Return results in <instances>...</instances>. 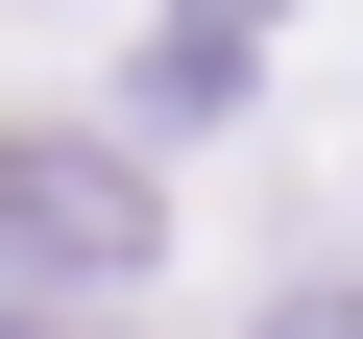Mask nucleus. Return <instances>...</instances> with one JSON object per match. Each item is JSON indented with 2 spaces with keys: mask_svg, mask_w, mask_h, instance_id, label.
<instances>
[{
  "mask_svg": "<svg viewBox=\"0 0 363 339\" xmlns=\"http://www.w3.org/2000/svg\"><path fill=\"white\" fill-rule=\"evenodd\" d=\"M0 267H145V170L97 121H0Z\"/></svg>",
  "mask_w": 363,
  "mask_h": 339,
  "instance_id": "f257e3e1",
  "label": "nucleus"
},
{
  "mask_svg": "<svg viewBox=\"0 0 363 339\" xmlns=\"http://www.w3.org/2000/svg\"><path fill=\"white\" fill-rule=\"evenodd\" d=\"M0 339H145V267H0Z\"/></svg>",
  "mask_w": 363,
  "mask_h": 339,
  "instance_id": "f03ea898",
  "label": "nucleus"
},
{
  "mask_svg": "<svg viewBox=\"0 0 363 339\" xmlns=\"http://www.w3.org/2000/svg\"><path fill=\"white\" fill-rule=\"evenodd\" d=\"M267 339H363V291H339V267H291V291H267Z\"/></svg>",
  "mask_w": 363,
  "mask_h": 339,
  "instance_id": "7ed1b4c3",
  "label": "nucleus"
}]
</instances>
